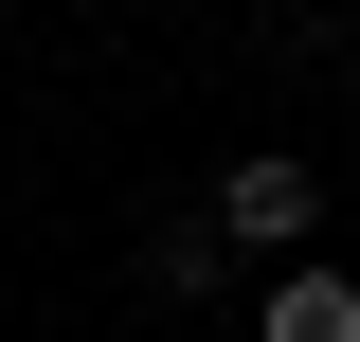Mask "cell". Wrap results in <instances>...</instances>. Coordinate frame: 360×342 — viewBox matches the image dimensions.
I'll return each instance as SVG.
<instances>
[{"mask_svg":"<svg viewBox=\"0 0 360 342\" xmlns=\"http://www.w3.org/2000/svg\"><path fill=\"white\" fill-rule=\"evenodd\" d=\"M217 253H270V270H307V253H324V180L288 163V144H252V163L217 180Z\"/></svg>","mask_w":360,"mask_h":342,"instance_id":"1","label":"cell"},{"mask_svg":"<svg viewBox=\"0 0 360 342\" xmlns=\"http://www.w3.org/2000/svg\"><path fill=\"white\" fill-rule=\"evenodd\" d=\"M252 342H360V289H342V270H270V289H252Z\"/></svg>","mask_w":360,"mask_h":342,"instance_id":"2","label":"cell"},{"mask_svg":"<svg viewBox=\"0 0 360 342\" xmlns=\"http://www.w3.org/2000/svg\"><path fill=\"white\" fill-rule=\"evenodd\" d=\"M342 90H360V37H342Z\"/></svg>","mask_w":360,"mask_h":342,"instance_id":"3","label":"cell"}]
</instances>
